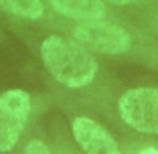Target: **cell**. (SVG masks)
Wrapping results in <instances>:
<instances>
[{"instance_id":"7","label":"cell","mask_w":158,"mask_h":154,"mask_svg":"<svg viewBox=\"0 0 158 154\" xmlns=\"http://www.w3.org/2000/svg\"><path fill=\"white\" fill-rule=\"evenodd\" d=\"M0 10L10 16L39 20L45 16V2L43 0H0Z\"/></svg>"},{"instance_id":"2","label":"cell","mask_w":158,"mask_h":154,"mask_svg":"<svg viewBox=\"0 0 158 154\" xmlns=\"http://www.w3.org/2000/svg\"><path fill=\"white\" fill-rule=\"evenodd\" d=\"M71 39L83 45L93 55H126L134 45V39L128 33V28L112 23L106 19L81 20L71 27Z\"/></svg>"},{"instance_id":"5","label":"cell","mask_w":158,"mask_h":154,"mask_svg":"<svg viewBox=\"0 0 158 154\" xmlns=\"http://www.w3.org/2000/svg\"><path fill=\"white\" fill-rule=\"evenodd\" d=\"M71 134L83 154H122V144L112 132L89 116L71 118Z\"/></svg>"},{"instance_id":"6","label":"cell","mask_w":158,"mask_h":154,"mask_svg":"<svg viewBox=\"0 0 158 154\" xmlns=\"http://www.w3.org/2000/svg\"><path fill=\"white\" fill-rule=\"evenodd\" d=\"M55 12L71 20H95L106 19V4L103 0H49Z\"/></svg>"},{"instance_id":"1","label":"cell","mask_w":158,"mask_h":154,"mask_svg":"<svg viewBox=\"0 0 158 154\" xmlns=\"http://www.w3.org/2000/svg\"><path fill=\"white\" fill-rule=\"evenodd\" d=\"M41 59L47 71L63 87L83 89L98 75V61L91 51L73 39L51 35L41 43Z\"/></svg>"},{"instance_id":"8","label":"cell","mask_w":158,"mask_h":154,"mask_svg":"<svg viewBox=\"0 0 158 154\" xmlns=\"http://www.w3.org/2000/svg\"><path fill=\"white\" fill-rule=\"evenodd\" d=\"M122 154H158V140H154V138H130L122 146Z\"/></svg>"},{"instance_id":"10","label":"cell","mask_w":158,"mask_h":154,"mask_svg":"<svg viewBox=\"0 0 158 154\" xmlns=\"http://www.w3.org/2000/svg\"><path fill=\"white\" fill-rule=\"evenodd\" d=\"M53 152L55 154H75L73 150H71V146L65 142V138H61V136H57L55 144H53Z\"/></svg>"},{"instance_id":"4","label":"cell","mask_w":158,"mask_h":154,"mask_svg":"<svg viewBox=\"0 0 158 154\" xmlns=\"http://www.w3.org/2000/svg\"><path fill=\"white\" fill-rule=\"evenodd\" d=\"M33 99L24 89H8L0 94V154H8L19 146L31 120Z\"/></svg>"},{"instance_id":"3","label":"cell","mask_w":158,"mask_h":154,"mask_svg":"<svg viewBox=\"0 0 158 154\" xmlns=\"http://www.w3.org/2000/svg\"><path fill=\"white\" fill-rule=\"evenodd\" d=\"M118 118L124 126L144 136H158V89L132 87L116 102Z\"/></svg>"},{"instance_id":"11","label":"cell","mask_w":158,"mask_h":154,"mask_svg":"<svg viewBox=\"0 0 158 154\" xmlns=\"http://www.w3.org/2000/svg\"><path fill=\"white\" fill-rule=\"evenodd\" d=\"M103 2H107V4H114V6H126V4H132V2H136V0H103Z\"/></svg>"},{"instance_id":"9","label":"cell","mask_w":158,"mask_h":154,"mask_svg":"<svg viewBox=\"0 0 158 154\" xmlns=\"http://www.w3.org/2000/svg\"><path fill=\"white\" fill-rule=\"evenodd\" d=\"M23 154H55L53 148L45 142L41 136H28L23 146Z\"/></svg>"}]
</instances>
